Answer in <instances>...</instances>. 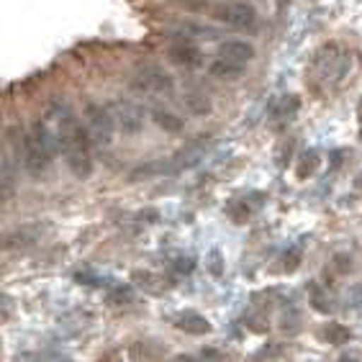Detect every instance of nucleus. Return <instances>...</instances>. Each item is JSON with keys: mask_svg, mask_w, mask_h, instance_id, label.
I'll use <instances>...</instances> for the list:
<instances>
[{"mask_svg": "<svg viewBox=\"0 0 362 362\" xmlns=\"http://www.w3.org/2000/svg\"><path fill=\"white\" fill-rule=\"evenodd\" d=\"M83 119H85V129H88V136H90V141L98 146H108L113 141V134L119 132L108 105L88 103L85 105Z\"/></svg>", "mask_w": 362, "mask_h": 362, "instance_id": "obj_5", "label": "nucleus"}, {"mask_svg": "<svg viewBox=\"0 0 362 362\" xmlns=\"http://www.w3.org/2000/svg\"><path fill=\"white\" fill-rule=\"evenodd\" d=\"M252 59H255V47L247 42L231 39V42L218 44L216 57H214L209 70L218 80H237V77L244 75V70H247V64Z\"/></svg>", "mask_w": 362, "mask_h": 362, "instance_id": "obj_3", "label": "nucleus"}, {"mask_svg": "<svg viewBox=\"0 0 362 362\" xmlns=\"http://www.w3.org/2000/svg\"><path fill=\"white\" fill-rule=\"evenodd\" d=\"M59 152L57 139L52 129L44 124H34L23 134L21 141V165L31 177H42L49 168H52V157Z\"/></svg>", "mask_w": 362, "mask_h": 362, "instance_id": "obj_2", "label": "nucleus"}, {"mask_svg": "<svg viewBox=\"0 0 362 362\" xmlns=\"http://www.w3.org/2000/svg\"><path fill=\"white\" fill-rule=\"evenodd\" d=\"M321 337H324V339H329L332 344H344V341H347L352 334H349V329L339 327V324H329V327L321 329Z\"/></svg>", "mask_w": 362, "mask_h": 362, "instance_id": "obj_15", "label": "nucleus"}, {"mask_svg": "<svg viewBox=\"0 0 362 362\" xmlns=\"http://www.w3.org/2000/svg\"><path fill=\"white\" fill-rule=\"evenodd\" d=\"M360 139H362V129H360Z\"/></svg>", "mask_w": 362, "mask_h": 362, "instance_id": "obj_21", "label": "nucleus"}, {"mask_svg": "<svg viewBox=\"0 0 362 362\" xmlns=\"http://www.w3.org/2000/svg\"><path fill=\"white\" fill-rule=\"evenodd\" d=\"M21 239H23V247H26V244H36L39 239H42V226H39V223L23 226V229L18 231V234H13V237L8 239V250H13L16 244L21 242Z\"/></svg>", "mask_w": 362, "mask_h": 362, "instance_id": "obj_11", "label": "nucleus"}, {"mask_svg": "<svg viewBox=\"0 0 362 362\" xmlns=\"http://www.w3.org/2000/svg\"><path fill=\"white\" fill-rule=\"evenodd\" d=\"M152 116H154V121H157L162 129H168V132H180V129H182V119H177V116H175V113H170V111L154 108Z\"/></svg>", "mask_w": 362, "mask_h": 362, "instance_id": "obj_13", "label": "nucleus"}, {"mask_svg": "<svg viewBox=\"0 0 362 362\" xmlns=\"http://www.w3.org/2000/svg\"><path fill=\"white\" fill-rule=\"evenodd\" d=\"M111 113H113V121H116V129L119 134L124 136H139L144 132V111H141L139 103H134V100H113L111 105Z\"/></svg>", "mask_w": 362, "mask_h": 362, "instance_id": "obj_6", "label": "nucleus"}, {"mask_svg": "<svg viewBox=\"0 0 362 362\" xmlns=\"http://www.w3.org/2000/svg\"><path fill=\"white\" fill-rule=\"evenodd\" d=\"M357 113H360V119H362V100H360V105H357Z\"/></svg>", "mask_w": 362, "mask_h": 362, "instance_id": "obj_19", "label": "nucleus"}, {"mask_svg": "<svg viewBox=\"0 0 362 362\" xmlns=\"http://www.w3.org/2000/svg\"><path fill=\"white\" fill-rule=\"evenodd\" d=\"M47 126L52 129L57 146L62 152L64 162L77 180H88L93 175V157H90V136L83 132L75 113L62 103H54L47 113Z\"/></svg>", "mask_w": 362, "mask_h": 362, "instance_id": "obj_1", "label": "nucleus"}, {"mask_svg": "<svg viewBox=\"0 0 362 362\" xmlns=\"http://www.w3.org/2000/svg\"><path fill=\"white\" fill-rule=\"evenodd\" d=\"M175 327L180 332H188V334H209L211 332V321L206 316L195 314V311H182L177 319H175Z\"/></svg>", "mask_w": 362, "mask_h": 362, "instance_id": "obj_9", "label": "nucleus"}, {"mask_svg": "<svg viewBox=\"0 0 362 362\" xmlns=\"http://www.w3.org/2000/svg\"><path fill=\"white\" fill-rule=\"evenodd\" d=\"M214 18L223 26L247 31V28H255V23H257V11L250 3H223V6L214 8Z\"/></svg>", "mask_w": 362, "mask_h": 362, "instance_id": "obj_7", "label": "nucleus"}, {"mask_svg": "<svg viewBox=\"0 0 362 362\" xmlns=\"http://www.w3.org/2000/svg\"><path fill=\"white\" fill-rule=\"evenodd\" d=\"M316 168H319V152H316V149H308V152H303V157H300V162H298V177L306 180L308 175L316 173Z\"/></svg>", "mask_w": 362, "mask_h": 362, "instance_id": "obj_12", "label": "nucleus"}, {"mask_svg": "<svg viewBox=\"0 0 362 362\" xmlns=\"http://www.w3.org/2000/svg\"><path fill=\"white\" fill-rule=\"evenodd\" d=\"M357 188H362V175L357 177Z\"/></svg>", "mask_w": 362, "mask_h": 362, "instance_id": "obj_20", "label": "nucleus"}, {"mask_svg": "<svg viewBox=\"0 0 362 362\" xmlns=\"http://www.w3.org/2000/svg\"><path fill=\"white\" fill-rule=\"evenodd\" d=\"M180 34L185 36V39H216L218 31H214V28H206V26H193V23H185V26H180Z\"/></svg>", "mask_w": 362, "mask_h": 362, "instance_id": "obj_16", "label": "nucleus"}, {"mask_svg": "<svg viewBox=\"0 0 362 362\" xmlns=\"http://www.w3.org/2000/svg\"><path fill=\"white\" fill-rule=\"evenodd\" d=\"M168 57H170V62H175V64H180V67H198V64L203 62V54H201V49L195 47V44H190V42H177V44H173V47L168 49Z\"/></svg>", "mask_w": 362, "mask_h": 362, "instance_id": "obj_8", "label": "nucleus"}, {"mask_svg": "<svg viewBox=\"0 0 362 362\" xmlns=\"http://www.w3.org/2000/svg\"><path fill=\"white\" fill-rule=\"evenodd\" d=\"M132 298H134L132 288H119V291H116V296H111L113 303H119V300H126V303H132Z\"/></svg>", "mask_w": 362, "mask_h": 362, "instance_id": "obj_18", "label": "nucleus"}, {"mask_svg": "<svg viewBox=\"0 0 362 362\" xmlns=\"http://www.w3.org/2000/svg\"><path fill=\"white\" fill-rule=\"evenodd\" d=\"M13 182H16V175H13V162H11V157H3V180H0V185H3V201H8L11 198V193H13Z\"/></svg>", "mask_w": 362, "mask_h": 362, "instance_id": "obj_14", "label": "nucleus"}, {"mask_svg": "<svg viewBox=\"0 0 362 362\" xmlns=\"http://www.w3.org/2000/svg\"><path fill=\"white\" fill-rule=\"evenodd\" d=\"M129 88L144 98H152V100H165L175 93V80L157 64H144L132 75Z\"/></svg>", "mask_w": 362, "mask_h": 362, "instance_id": "obj_4", "label": "nucleus"}, {"mask_svg": "<svg viewBox=\"0 0 362 362\" xmlns=\"http://www.w3.org/2000/svg\"><path fill=\"white\" fill-rule=\"evenodd\" d=\"M298 108H300L298 95H283V98H278V100L272 103L270 119H275V121H291L293 116L298 113Z\"/></svg>", "mask_w": 362, "mask_h": 362, "instance_id": "obj_10", "label": "nucleus"}, {"mask_svg": "<svg viewBox=\"0 0 362 362\" xmlns=\"http://www.w3.org/2000/svg\"><path fill=\"white\" fill-rule=\"evenodd\" d=\"M193 267H195V259L190 257V255H188V257H182V255H180V257L175 259V270H177V272H190Z\"/></svg>", "mask_w": 362, "mask_h": 362, "instance_id": "obj_17", "label": "nucleus"}]
</instances>
